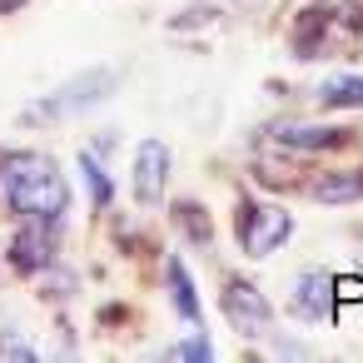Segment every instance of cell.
<instances>
[{
  "label": "cell",
  "instance_id": "obj_1",
  "mask_svg": "<svg viewBox=\"0 0 363 363\" xmlns=\"http://www.w3.org/2000/svg\"><path fill=\"white\" fill-rule=\"evenodd\" d=\"M0 189H6L16 214H35V219H60L70 209V184L60 174V164L50 155H11L0 169Z\"/></svg>",
  "mask_w": 363,
  "mask_h": 363
},
{
  "label": "cell",
  "instance_id": "obj_2",
  "mask_svg": "<svg viewBox=\"0 0 363 363\" xmlns=\"http://www.w3.org/2000/svg\"><path fill=\"white\" fill-rule=\"evenodd\" d=\"M294 234V214L279 204H244L239 209V244L249 259H269Z\"/></svg>",
  "mask_w": 363,
  "mask_h": 363
},
{
  "label": "cell",
  "instance_id": "obj_3",
  "mask_svg": "<svg viewBox=\"0 0 363 363\" xmlns=\"http://www.w3.org/2000/svg\"><path fill=\"white\" fill-rule=\"evenodd\" d=\"M224 318H229V328L244 333V338L274 333V303H269L254 284H244V279H229V289H224Z\"/></svg>",
  "mask_w": 363,
  "mask_h": 363
},
{
  "label": "cell",
  "instance_id": "obj_4",
  "mask_svg": "<svg viewBox=\"0 0 363 363\" xmlns=\"http://www.w3.org/2000/svg\"><path fill=\"white\" fill-rule=\"evenodd\" d=\"M169 145L164 140H140L135 145V164H130V189L145 209H155L164 199V184H169Z\"/></svg>",
  "mask_w": 363,
  "mask_h": 363
},
{
  "label": "cell",
  "instance_id": "obj_5",
  "mask_svg": "<svg viewBox=\"0 0 363 363\" xmlns=\"http://www.w3.org/2000/svg\"><path fill=\"white\" fill-rule=\"evenodd\" d=\"M55 224H60V219H35V214H30V224L16 229V239H11V264H16L21 274H40V269L55 264Z\"/></svg>",
  "mask_w": 363,
  "mask_h": 363
},
{
  "label": "cell",
  "instance_id": "obj_6",
  "mask_svg": "<svg viewBox=\"0 0 363 363\" xmlns=\"http://www.w3.org/2000/svg\"><path fill=\"white\" fill-rule=\"evenodd\" d=\"M294 318L303 323H323L333 308H338V294H333V274L328 269H308L298 284H294V298H289Z\"/></svg>",
  "mask_w": 363,
  "mask_h": 363
},
{
  "label": "cell",
  "instance_id": "obj_7",
  "mask_svg": "<svg viewBox=\"0 0 363 363\" xmlns=\"http://www.w3.org/2000/svg\"><path fill=\"white\" fill-rule=\"evenodd\" d=\"M110 85H115V70H90V75L70 80L55 100L35 105L30 115H70V110H85V105H95V100H105V95H110Z\"/></svg>",
  "mask_w": 363,
  "mask_h": 363
},
{
  "label": "cell",
  "instance_id": "obj_8",
  "mask_svg": "<svg viewBox=\"0 0 363 363\" xmlns=\"http://www.w3.org/2000/svg\"><path fill=\"white\" fill-rule=\"evenodd\" d=\"M343 140H348V130H328V125H284V130H274V145H284V150H333Z\"/></svg>",
  "mask_w": 363,
  "mask_h": 363
},
{
  "label": "cell",
  "instance_id": "obj_9",
  "mask_svg": "<svg viewBox=\"0 0 363 363\" xmlns=\"http://www.w3.org/2000/svg\"><path fill=\"white\" fill-rule=\"evenodd\" d=\"M169 298H174V313L184 318V323H199V294H194V279H189V269H184V259H169Z\"/></svg>",
  "mask_w": 363,
  "mask_h": 363
},
{
  "label": "cell",
  "instance_id": "obj_10",
  "mask_svg": "<svg viewBox=\"0 0 363 363\" xmlns=\"http://www.w3.org/2000/svg\"><path fill=\"white\" fill-rule=\"evenodd\" d=\"M308 194L318 204H353V199H363V174H323V179H313Z\"/></svg>",
  "mask_w": 363,
  "mask_h": 363
},
{
  "label": "cell",
  "instance_id": "obj_11",
  "mask_svg": "<svg viewBox=\"0 0 363 363\" xmlns=\"http://www.w3.org/2000/svg\"><path fill=\"white\" fill-rule=\"evenodd\" d=\"M318 100L328 110H363V75H333V80H323Z\"/></svg>",
  "mask_w": 363,
  "mask_h": 363
},
{
  "label": "cell",
  "instance_id": "obj_12",
  "mask_svg": "<svg viewBox=\"0 0 363 363\" xmlns=\"http://www.w3.org/2000/svg\"><path fill=\"white\" fill-rule=\"evenodd\" d=\"M80 169H85V189H90V199H95V204L105 209V204L115 199V189H110V174H105V164H100V160H95V155L85 150V155H80Z\"/></svg>",
  "mask_w": 363,
  "mask_h": 363
},
{
  "label": "cell",
  "instance_id": "obj_13",
  "mask_svg": "<svg viewBox=\"0 0 363 363\" xmlns=\"http://www.w3.org/2000/svg\"><path fill=\"white\" fill-rule=\"evenodd\" d=\"M169 358H189V363H209V358H214V343H209L204 333H189V338H179V343L169 348Z\"/></svg>",
  "mask_w": 363,
  "mask_h": 363
},
{
  "label": "cell",
  "instance_id": "obj_14",
  "mask_svg": "<svg viewBox=\"0 0 363 363\" xmlns=\"http://www.w3.org/2000/svg\"><path fill=\"white\" fill-rule=\"evenodd\" d=\"M174 214H179V224L189 229V239H199V244L209 239V224H204V209H199V204L184 199V204H174Z\"/></svg>",
  "mask_w": 363,
  "mask_h": 363
},
{
  "label": "cell",
  "instance_id": "obj_15",
  "mask_svg": "<svg viewBox=\"0 0 363 363\" xmlns=\"http://www.w3.org/2000/svg\"><path fill=\"white\" fill-rule=\"evenodd\" d=\"M0 358H26V363H30V358H35V348H30L26 338H11V333H0Z\"/></svg>",
  "mask_w": 363,
  "mask_h": 363
}]
</instances>
